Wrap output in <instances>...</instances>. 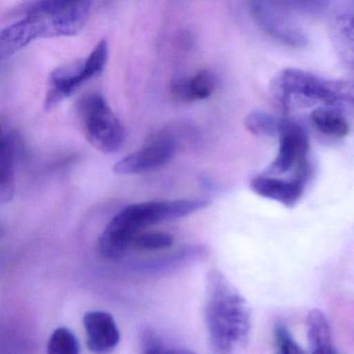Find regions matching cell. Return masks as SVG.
I'll use <instances>...</instances> for the list:
<instances>
[{
	"mask_svg": "<svg viewBox=\"0 0 354 354\" xmlns=\"http://www.w3.org/2000/svg\"><path fill=\"white\" fill-rule=\"evenodd\" d=\"M91 6L86 0L28 3L26 16L0 32V57L7 59L38 39L75 36L88 20Z\"/></svg>",
	"mask_w": 354,
	"mask_h": 354,
	"instance_id": "1",
	"label": "cell"
},
{
	"mask_svg": "<svg viewBox=\"0 0 354 354\" xmlns=\"http://www.w3.org/2000/svg\"><path fill=\"white\" fill-rule=\"evenodd\" d=\"M205 322L213 354H237L250 330L245 299L218 270L207 277Z\"/></svg>",
	"mask_w": 354,
	"mask_h": 354,
	"instance_id": "2",
	"label": "cell"
},
{
	"mask_svg": "<svg viewBox=\"0 0 354 354\" xmlns=\"http://www.w3.org/2000/svg\"><path fill=\"white\" fill-rule=\"evenodd\" d=\"M208 200L154 201L138 203L120 211L105 227L97 243L102 258L118 260L130 250L136 236L146 227L165 221H177L207 208Z\"/></svg>",
	"mask_w": 354,
	"mask_h": 354,
	"instance_id": "3",
	"label": "cell"
},
{
	"mask_svg": "<svg viewBox=\"0 0 354 354\" xmlns=\"http://www.w3.org/2000/svg\"><path fill=\"white\" fill-rule=\"evenodd\" d=\"M84 136L94 148L104 154L119 152L125 142V130L106 99L88 95L78 105Z\"/></svg>",
	"mask_w": 354,
	"mask_h": 354,
	"instance_id": "4",
	"label": "cell"
},
{
	"mask_svg": "<svg viewBox=\"0 0 354 354\" xmlns=\"http://www.w3.org/2000/svg\"><path fill=\"white\" fill-rule=\"evenodd\" d=\"M277 97L287 104L291 97L321 101L326 104H339L351 99V88L331 84L318 76L298 69H287L277 77Z\"/></svg>",
	"mask_w": 354,
	"mask_h": 354,
	"instance_id": "5",
	"label": "cell"
},
{
	"mask_svg": "<svg viewBox=\"0 0 354 354\" xmlns=\"http://www.w3.org/2000/svg\"><path fill=\"white\" fill-rule=\"evenodd\" d=\"M250 16L257 26L273 40L292 47L304 48L308 37L287 15V10L279 1H252Z\"/></svg>",
	"mask_w": 354,
	"mask_h": 354,
	"instance_id": "6",
	"label": "cell"
},
{
	"mask_svg": "<svg viewBox=\"0 0 354 354\" xmlns=\"http://www.w3.org/2000/svg\"><path fill=\"white\" fill-rule=\"evenodd\" d=\"M279 138V154L269 167L271 173L285 174L295 167L297 169L308 165L306 156L310 150V140L299 124L281 120Z\"/></svg>",
	"mask_w": 354,
	"mask_h": 354,
	"instance_id": "7",
	"label": "cell"
},
{
	"mask_svg": "<svg viewBox=\"0 0 354 354\" xmlns=\"http://www.w3.org/2000/svg\"><path fill=\"white\" fill-rule=\"evenodd\" d=\"M175 151V145L171 140L159 138L118 161L113 171L118 175H136L154 171L167 165L173 159Z\"/></svg>",
	"mask_w": 354,
	"mask_h": 354,
	"instance_id": "8",
	"label": "cell"
},
{
	"mask_svg": "<svg viewBox=\"0 0 354 354\" xmlns=\"http://www.w3.org/2000/svg\"><path fill=\"white\" fill-rule=\"evenodd\" d=\"M86 346L93 354H111L121 339L115 318L103 310H91L84 315Z\"/></svg>",
	"mask_w": 354,
	"mask_h": 354,
	"instance_id": "9",
	"label": "cell"
},
{
	"mask_svg": "<svg viewBox=\"0 0 354 354\" xmlns=\"http://www.w3.org/2000/svg\"><path fill=\"white\" fill-rule=\"evenodd\" d=\"M84 61L76 62L65 67L57 68L49 76L48 88L45 97L46 111L55 109L64 99L73 94L76 88L88 82Z\"/></svg>",
	"mask_w": 354,
	"mask_h": 354,
	"instance_id": "10",
	"label": "cell"
},
{
	"mask_svg": "<svg viewBox=\"0 0 354 354\" xmlns=\"http://www.w3.org/2000/svg\"><path fill=\"white\" fill-rule=\"evenodd\" d=\"M304 182L294 178L291 181L277 178L256 177L250 181V188L254 194L268 200L281 203L283 206L292 207L297 204L304 194Z\"/></svg>",
	"mask_w": 354,
	"mask_h": 354,
	"instance_id": "11",
	"label": "cell"
},
{
	"mask_svg": "<svg viewBox=\"0 0 354 354\" xmlns=\"http://www.w3.org/2000/svg\"><path fill=\"white\" fill-rule=\"evenodd\" d=\"M216 86L214 74L202 70L192 77L178 78L171 84V94L181 102H194L210 97Z\"/></svg>",
	"mask_w": 354,
	"mask_h": 354,
	"instance_id": "12",
	"label": "cell"
},
{
	"mask_svg": "<svg viewBox=\"0 0 354 354\" xmlns=\"http://www.w3.org/2000/svg\"><path fill=\"white\" fill-rule=\"evenodd\" d=\"M306 330L312 354H337L333 346L330 327L321 310H312L306 317Z\"/></svg>",
	"mask_w": 354,
	"mask_h": 354,
	"instance_id": "13",
	"label": "cell"
},
{
	"mask_svg": "<svg viewBox=\"0 0 354 354\" xmlns=\"http://www.w3.org/2000/svg\"><path fill=\"white\" fill-rule=\"evenodd\" d=\"M0 157V203L7 204L15 196V145L11 136H3Z\"/></svg>",
	"mask_w": 354,
	"mask_h": 354,
	"instance_id": "14",
	"label": "cell"
},
{
	"mask_svg": "<svg viewBox=\"0 0 354 354\" xmlns=\"http://www.w3.org/2000/svg\"><path fill=\"white\" fill-rule=\"evenodd\" d=\"M315 127L325 136L343 138L349 133V125L339 113L330 109H315L310 115Z\"/></svg>",
	"mask_w": 354,
	"mask_h": 354,
	"instance_id": "15",
	"label": "cell"
},
{
	"mask_svg": "<svg viewBox=\"0 0 354 354\" xmlns=\"http://www.w3.org/2000/svg\"><path fill=\"white\" fill-rule=\"evenodd\" d=\"M281 120L264 111H252L245 119V127L250 133L262 138H275L279 136Z\"/></svg>",
	"mask_w": 354,
	"mask_h": 354,
	"instance_id": "16",
	"label": "cell"
},
{
	"mask_svg": "<svg viewBox=\"0 0 354 354\" xmlns=\"http://www.w3.org/2000/svg\"><path fill=\"white\" fill-rule=\"evenodd\" d=\"M47 354H80V342L67 327H57L49 337Z\"/></svg>",
	"mask_w": 354,
	"mask_h": 354,
	"instance_id": "17",
	"label": "cell"
},
{
	"mask_svg": "<svg viewBox=\"0 0 354 354\" xmlns=\"http://www.w3.org/2000/svg\"><path fill=\"white\" fill-rule=\"evenodd\" d=\"M174 244L173 236L163 232H142L136 236L132 242L131 248L142 252H156V250H167Z\"/></svg>",
	"mask_w": 354,
	"mask_h": 354,
	"instance_id": "18",
	"label": "cell"
},
{
	"mask_svg": "<svg viewBox=\"0 0 354 354\" xmlns=\"http://www.w3.org/2000/svg\"><path fill=\"white\" fill-rule=\"evenodd\" d=\"M337 18V37L354 68V3Z\"/></svg>",
	"mask_w": 354,
	"mask_h": 354,
	"instance_id": "19",
	"label": "cell"
},
{
	"mask_svg": "<svg viewBox=\"0 0 354 354\" xmlns=\"http://www.w3.org/2000/svg\"><path fill=\"white\" fill-rule=\"evenodd\" d=\"M142 354H196L184 348L169 347L154 331L142 333Z\"/></svg>",
	"mask_w": 354,
	"mask_h": 354,
	"instance_id": "20",
	"label": "cell"
},
{
	"mask_svg": "<svg viewBox=\"0 0 354 354\" xmlns=\"http://www.w3.org/2000/svg\"><path fill=\"white\" fill-rule=\"evenodd\" d=\"M274 354H306L304 350L294 341L287 327L277 324L274 331Z\"/></svg>",
	"mask_w": 354,
	"mask_h": 354,
	"instance_id": "21",
	"label": "cell"
},
{
	"mask_svg": "<svg viewBox=\"0 0 354 354\" xmlns=\"http://www.w3.org/2000/svg\"><path fill=\"white\" fill-rule=\"evenodd\" d=\"M287 11L301 12V13H316L321 12L326 7L327 3L324 1H304V0H292V1H279Z\"/></svg>",
	"mask_w": 354,
	"mask_h": 354,
	"instance_id": "22",
	"label": "cell"
}]
</instances>
